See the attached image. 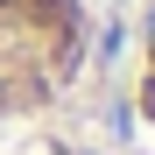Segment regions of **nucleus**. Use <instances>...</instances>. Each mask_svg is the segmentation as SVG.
<instances>
[{
  "label": "nucleus",
  "instance_id": "obj_1",
  "mask_svg": "<svg viewBox=\"0 0 155 155\" xmlns=\"http://www.w3.org/2000/svg\"><path fill=\"white\" fill-rule=\"evenodd\" d=\"M14 7H28V0H0V14H14ZM21 99H28V92H21V78H7V71H0V113H14Z\"/></svg>",
  "mask_w": 155,
  "mask_h": 155
}]
</instances>
